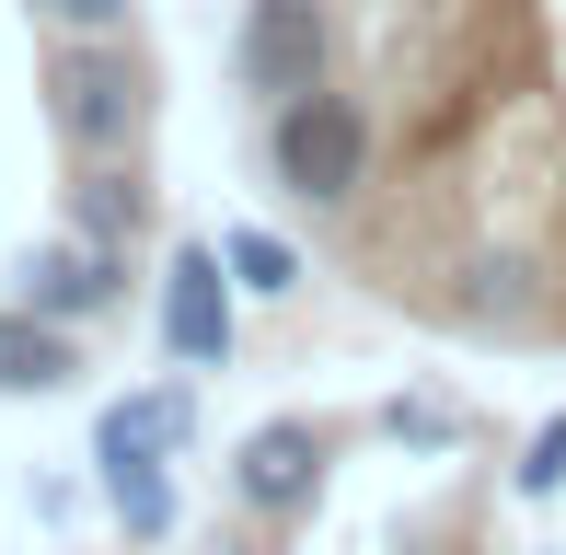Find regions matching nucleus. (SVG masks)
<instances>
[{"instance_id": "10", "label": "nucleus", "mask_w": 566, "mask_h": 555, "mask_svg": "<svg viewBox=\"0 0 566 555\" xmlns=\"http://www.w3.org/2000/svg\"><path fill=\"white\" fill-rule=\"evenodd\" d=\"M220 255H231V290H254V301H290V290H301V243L266 232V220L220 232Z\"/></svg>"}, {"instance_id": "9", "label": "nucleus", "mask_w": 566, "mask_h": 555, "mask_svg": "<svg viewBox=\"0 0 566 555\" xmlns=\"http://www.w3.org/2000/svg\"><path fill=\"white\" fill-rule=\"evenodd\" d=\"M93 486H105V510H116L127 544H174L186 498H174V463H163V451H93Z\"/></svg>"}, {"instance_id": "5", "label": "nucleus", "mask_w": 566, "mask_h": 555, "mask_svg": "<svg viewBox=\"0 0 566 555\" xmlns=\"http://www.w3.org/2000/svg\"><path fill=\"white\" fill-rule=\"evenodd\" d=\"M12 301L46 313V324H105V313H127V243H93V232L35 243L12 266Z\"/></svg>"}, {"instance_id": "12", "label": "nucleus", "mask_w": 566, "mask_h": 555, "mask_svg": "<svg viewBox=\"0 0 566 555\" xmlns=\"http://www.w3.org/2000/svg\"><path fill=\"white\" fill-rule=\"evenodd\" d=\"M509 486H521L532 510H544V498H566V417H544V428L521 440V463H509Z\"/></svg>"}, {"instance_id": "7", "label": "nucleus", "mask_w": 566, "mask_h": 555, "mask_svg": "<svg viewBox=\"0 0 566 555\" xmlns=\"http://www.w3.org/2000/svg\"><path fill=\"white\" fill-rule=\"evenodd\" d=\"M70 232H93V243H127V255H139L150 243V174H139V150H70Z\"/></svg>"}, {"instance_id": "3", "label": "nucleus", "mask_w": 566, "mask_h": 555, "mask_svg": "<svg viewBox=\"0 0 566 555\" xmlns=\"http://www.w3.org/2000/svg\"><path fill=\"white\" fill-rule=\"evenodd\" d=\"M324 474H336V428L324 417H266V428L231 440V510L266 521V533H290V521L324 498Z\"/></svg>"}, {"instance_id": "11", "label": "nucleus", "mask_w": 566, "mask_h": 555, "mask_svg": "<svg viewBox=\"0 0 566 555\" xmlns=\"http://www.w3.org/2000/svg\"><path fill=\"white\" fill-rule=\"evenodd\" d=\"M381 428H394L405 451H462V440H474V417L440 406V394H394V406H381Z\"/></svg>"}, {"instance_id": "2", "label": "nucleus", "mask_w": 566, "mask_h": 555, "mask_svg": "<svg viewBox=\"0 0 566 555\" xmlns=\"http://www.w3.org/2000/svg\"><path fill=\"white\" fill-rule=\"evenodd\" d=\"M370 150H381V116H370V93H347V82H313V93H277L266 105V174L301 209H358Z\"/></svg>"}, {"instance_id": "4", "label": "nucleus", "mask_w": 566, "mask_h": 555, "mask_svg": "<svg viewBox=\"0 0 566 555\" xmlns=\"http://www.w3.org/2000/svg\"><path fill=\"white\" fill-rule=\"evenodd\" d=\"M231 70H243L254 105L336 82V12H324V0H243V23H231Z\"/></svg>"}, {"instance_id": "6", "label": "nucleus", "mask_w": 566, "mask_h": 555, "mask_svg": "<svg viewBox=\"0 0 566 555\" xmlns=\"http://www.w3.org/2000/svg\"><path fill=\"white\" fill-rule=\"evenodd\" d=\"M150 324H163L174 370H220L231 359V255L220 243H174L163 290H150Z\"/></svg>"}, {"instance_id": "1", "label": "nucleus", "mask_w": 566, "mask_h": 555, "mask_svg": "<svg viewBox=\"0 0 566 555\" xmlns=\"http://www.w3.org/2000/svg\"><path fill=\"white\" fill-rule=\"evenodd\" d=\"M46 116H59V139L82 150H139L150 116H163V82H150V59L127 46V23H59V46H46Z\"/></svg>"}, {"instance_id": "8", "label": "nucleus", "mask_w": 566, "mask_h": 555, "mask_svg": "<svg viewBox=\"0 0 566 555\" xmlns=\"http://www.w3.org/2000/svg\"><path fill=\"white\" fill-rule=\"evenodd\" d=\"M82 383V336L46 313H23V301H0V394L12 406H35V394H70Z\"/></svg>"}, {"instance_id": "13", "label": "nucleus", "mask_w": 566, "mask_h": 555, "mask_svg": "<svg viewBox=\"0 0 566 555\" xmlns=\"http://www.w3.org/2000/svg\"><path fill=\"white\" fill-rule=\"evenodd\" d=\"M46 23H93V35H105V23H127V0H35Z\"/></svg>"}]
</instances>
